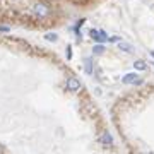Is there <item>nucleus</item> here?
<instances>
[{"label":"nucleus","instance_id":"0eeeda50","mask_svg":"<svg viewBox=\"0 0 154 154\" xmlns=\"http://www.w3.org/2000/svg\"><path fill=\"white\" fill-rule=\"evenodd\" d=\"M93 53H94V55H101V53H105V46H103L101 43L96 45V46L93 48Z\"/></svg>","mask_w":154,"mask_h":154},{"label":"nucleus","instance_id":"7ed1b4c3","mask_svg":"<svg viewBox=\"0 0 154 154\" xmlns=\"http://www.w3.org/2000/svg\"><path fill=\"white\" fill-rule=\"evenodd\" d=\"M67 89L72 91V93H77V91L81 89V81L75 79V77H69V79H67Z\"/></svg>","mask_w":154,"mask_h":154},{"label":"nucleus","instance_id":"f8f14e48","mask_svg":"<svg viewBox=\"0 0 154 154\" xmlns=\"http://www.w3.org/2000/svg\"><path fill=\"white\" fill-rule=\"evenodd\" d=\"M149 53H151V57H152V58H154V51H149Z\"/></svg>","mask_w":154,"mask_h":154},{"label":"nucleus","instance_id":"39448f33","mask_svg":"<svg viewBox=\"0 0 154 154\" xmlns=\"http://www.w3.org/2000/svg\"><path fill=\"white\" fill-rule=\"evenodd\" d=\"M139 79H137V74H135V72H132V74H127V75H123L122 77V82L123 84H135L137 82Z\"/></svg>","mask_w":154,"mask_h":154},{"label":"nucleus","instance_id":"1a4fd4ad","mask_svg":"<svg viewBox=\"0 0 154 154\" xmlns=\"http://www.w3.org/2000/svg\"><path fill=\"white\" fill-rule=\"evenodd\" d=\"M86 72L93 74V60L91 58H86Z\"/></svg>","mask_w":154,"mask_h":154},{"label":"nucleus","instance_id":"9d476101","mask_svg":"<svg viewBox=\"0 0 154 154\" xmlns=\"http://www.w3.org/2000/svg\"><path fill=\"white\" fill-rule=\"evenodd\" d=\"M45 39H48V41H57V39H58V36H57L55 33H53V34L48 33V34H45Z\"/></svg>","mask_w":154,"mask_h":154},{"label":"nucleus","instance_id":"6e6552de","mask_svg":"<svg viewBox=\"0 0 154 154\" xmlns=\"http://www.w3.org/2000/svg\"><path fill=\"white\" fill-rule=\"evenodd\" d=\"M118 48L123 50V51H127V53H130V51H132V46H130L128 43H120V45H118Z\"/></svg>","mask_w":154,"mask_h":154},{"label":"nucleus","instance_id":"20e7f679","mask_svg":"<svg viewBox=\"0 0 154 154\" xmlns=\"http://www.w3.org/2000/svg\"><path fill=\"white\" fill-rule=\"evenodd\" d=\"M98 140H99L101 144H105V146H111V144H113V139H111V135L106 132V130H103V132L99 134Z\"/></svg>","mask_w":154,"mask_h":154},{"label":"nucleus","instance_id":"423d86ee","mask_svg":"<svg viewBox=\"0 0 154 154\" xmlns=\"http://www.w3.org/2000/svg\"><path fill=\"white\" fill-rule=\"evenodd\" d=\"M134 69H135V70H146V69H147V63L144 60H135L134 62Z\"/></svg>","mask_w":154,"mask_h":154},{"label":"nucleus","instance_id":"9b49d317","mask_svg":"<svg viewBox=\"0 0 154 154\" xmlns=\"http://www.w3.org/2000/svg\"><path fill=\"white\" fill-rule=\"evenodd\" d=\"M70 58H72V48L67 46V60H70Z\"/></svg>","mask_w":154,"mask_h":154},{"label":"nucleus","instance_id":"f257e3e1","mask_svg":"<svg viewBox=\"0 0 154 154\" xmlns=\"http://www.w3.org/2000/svg\"><path fill=\"white\" fill-rule=\"evenodd\" d=\"M29 14L34 19H46L51 14V9L46 2H34L33 5L29 7Z\"/></svg>","mask_w":154,"mask_h":154},{"label":"nucleus","instance_id":"f03ea898","mask_svg":"<svg viewBox=\"0 0 154 154\" xmlns=\"http://www.w3.org/2000/svg\"><path fill=\"white\" fill-rule=\"evenodd\" d=\"M89 36L94 39V41H98V43H105L108 41V34L105 31H98V29H91L89 31Z\"/></svg>","mask_w":154,"mask_h":154}]
</instances>
